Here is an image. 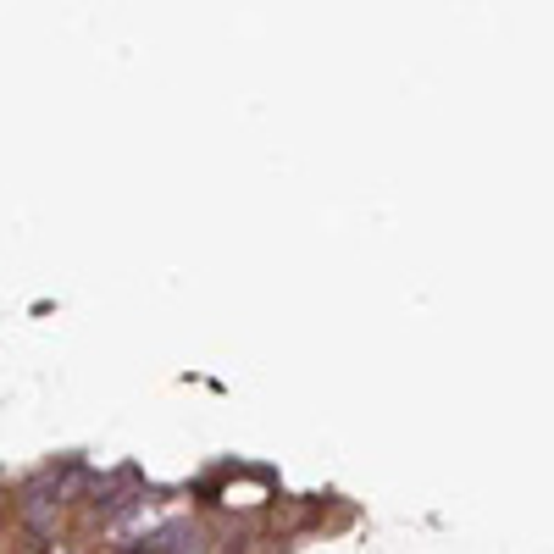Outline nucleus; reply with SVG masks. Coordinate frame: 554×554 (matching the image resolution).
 I'll return each mask as SVG.
<instances>
[{
	"mask_svg": "<svg viewBox=\"0 0 554 554\" xmlns=\"http://www.w3.org/2000/svg\"><path fill=\"white\" fill-rule=\"evenodd\" d=\"M67 477H73V471H50V477H39L34 488H28L23 494V510H28V521H39V527H45V516H50V505H61V488H67Z\"/></svg>",
	"mask_w": 554,
	"mask_h": 554,
	"instance_id": "nucleus-1",
	"label": "nucleus"
},
{
	"mask_svg": "<svg viewBox=\"0 0 554 554\" xmlns=\"http://www.w3.org/2000/svg\"><path fill=\"white\" fill-rule=\"evenodd\" d=\"M189 543H194V527H189V521H172L167 532H156V549H189Z\"/></svg>",
	"mask_w": 554,
	"mask_h": 554,
	"instance_id": "nucleus-2",
	"label": "nucleus"
}]
</instances>
